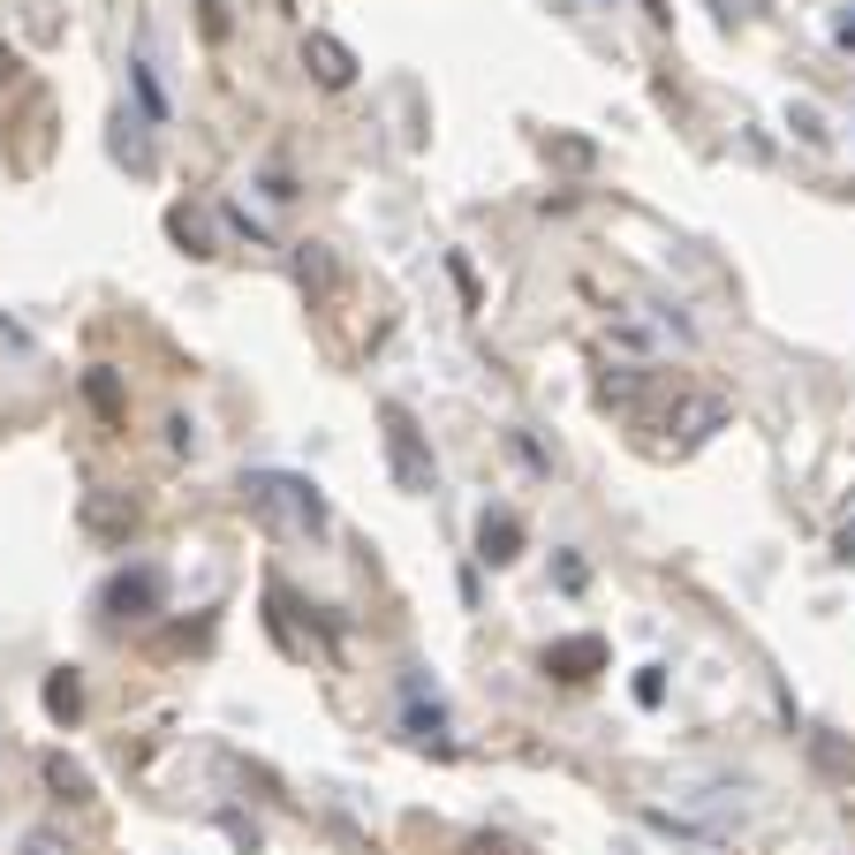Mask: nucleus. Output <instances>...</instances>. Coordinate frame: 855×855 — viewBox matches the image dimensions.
I'll list each match as a JSON object with an SVG mask.
<instances>
[{"label": "nucleus", "instance_id": "obj_6", "mask_svg": "<svg viewBox=\"0 0 855 855\" xmlns=\"http://www.w3.org/2000/svg\"><path fill=\"white\" fill-rule=\"evenodd\" d=\"M129 84H137L145 114H152V122H168V91H160V76H152V61H145V53H129Z\"/></svg>", "mask_w": 855, "mask_h": 855}, {"label": "nucleus", "instance_id": "obj_11", "mask_svg": "<svg viewBox=\"0 0 855 855\" xmlns=\"http://www.w3.org/2000/svg\"><path fill=\"white\" fill-rule=\"evenodd\" d=\"M841 560H855V530H841Z\"/></svg>", "mask_w": 855, "mask_h": 855}, {"label": "nucleus", "instance_id": "obj_5", "mask_svg": "<svg viewBox=\"0 0 855 855\" xmlns=\"http://www.w3.org/2000/svg\"><path fill=\"white\" fill-rule=\"evenodd\" d=\"M478 537H485V560H515V545H522V522L500 508V515H485V530H478Z\"/></svg>", "mask_w": 855, "mask_h": 855}, {"label": "nucleus", "instance_id": "obj_12", "mask_svg": "<svg viewBox=\"0 0 855 855\" xmlns=\"http://www.w3.org/2000/svg\"><path fill=\"white\" fill-rule=\"evenodd\" d=\"M841 46H855V15H841Z\"/></svg>", "mask_w": 855, "mask_h": 855}, {"label": "nucleus", "instance_id": "obj_4", "mask_svg": "<svg viewBox=\"0 0 855 855\" xmlns=\"http://www.w3.org/2000/svg\"><path fill=\"white\" fill-rule=\"evenodd\" d=\"M311 61H319V84H348V76H356V61H348V46H342V38H326V30L311 38Z\"/></svg>", "mask_w": 855, "mask_h": 855}, {"label": "nucleus", "instance_id": "obj_2", "mask_svg": "<svg viewBox=\"0 0 855 855\" xmlns=\"http://www.w3.org/2000/svg\"><path fill=\"white\" fill-rule=\"evenodd\" d=\"M160 598H168V568L137 560V568H122V575L99 591V614H107V621H152Z\"/></svg>", "mask_w": 855, "mask_h": 855}, {"label": "nucleus", "instance_id": "obj_9", "mask_svg": "<svg viewBox=\"0 0 855 855\" xmlns=\"http://www.w3.org/2000/svg\"><path fill=\"white\" fill-rule=\"evenodd\" d=\"M46 780H53V788H61L69 803H84V795H91V780H84V765H69V757H46Z\"/></svg>", "mask_w": 855, "mask_h": 855}, {"label": "nucleus", "instance_id": "obj_1", "mask_svg": "<svg viewBox=\"0 0 855 855\" xmlns=\"http://www.w3.org/2000/svg\"><path fill=\"white\" fill-rule=\"evenodd\" d=\"M243 500H250V515L288 522V530H303V537H319V530H326V500H319V485H303V478H288V470L250 478V485H243Z\"/></svg>", "mask_w": 855, "mask_h": 855}, {"label": "nucleus", "instance_id": "obj_8", "mask_svg": "<svg viewBox=\"0 0 855 855\" xmlns=\"http://www.w3.org/2000/svg\"><path fill=\"white\" fill-rule=\"evenodd\" d=\"M76 704H84V682H76V674H53V682H46V711H53V719H76Z\"/></svg>", "mask_w": 855, "mask_h": 855}, {"label": "nucleus", "instance_id": "obj_10", "mask_svg": "<svg viewBox=\"0 0 855 855\" xmlns=\"http://www.w3.org/2000/svg\"><path fill=\"white\" fill-rule=\"evenodd\" d=\"M23 855H61V841H53V833H30V848Z\"/></svg>", "mask_w": 855, "mask_h": 855}, {"label": "nucleus", "instance_id": "obj_3", "mask_svg": "<svg viewBox=\"0 0 855 855\" xmlns=\"http://www.w3.org/2000/svg\"><path fill=\"white\" fill-rule=\"evenodd\" d=\"M379 424H386V455H394L401 493H424V485H432V455H424V439H417V417H409L401 401H386Z\"/></svg>", "mask_w": 855, "mask_h": 855}, {"label": "nucleus", "instance_id": "obj_7", "mask_svg": "<svg viewBox=\"0 0 855 855\" xmlns=\"http://www.w3.org/2000/svg\"><path fill=\"white\" fill-rule=\"evenodd\" d=\"M545 667L560 674V682H583V667H598V644L583 636V644H560V652H545Z\"/></svg>", "mask_w": 855, "mask_h": 855}]
</instances>
